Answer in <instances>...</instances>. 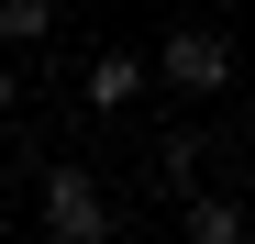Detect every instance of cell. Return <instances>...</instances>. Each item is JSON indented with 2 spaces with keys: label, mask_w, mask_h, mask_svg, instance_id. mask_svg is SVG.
Wrapping results in <instances>:
<instances>
[{
  "label": "cell",
  "mask_w": 255,
  "mask_h": 244,
  "mask_svg": "<svg viewBox=\"0 0 255 244\" xmlns=\"http://www.w3.org/2000/svg\"><path fill=\"white\" fill-rule=\"evenodd\" d=\"M45 233L56 244H111V200L78 178V167H45Z\"/></svg>",
  "instance_id": "obj_1"
},
{
  "label": "cell",
  "mask_w": 255,
  "mask_h": 244,
  "mask_svg": "<svg viewBox=\"0 0 255 244\" xmlns=\"http://www.w3.org/2000/svg\"><path fill=\"white\" fill-rule=\"evenodd\" d=\"M56 33V0H0V45H45Z\"/></svg>",
  "instance_id": "obj_5"
},
{
  "label": "cell",
  "mask_w": 255,
  "mask_h": 244,
  "mask_svg": "<svg viewBox=\"0 0 255 244\" xmlns=\"http://www.w3.org/2000/svg\"><path fill=\"white\" fill-rule=\"evenodd\" d=\"M0 111H11V56H0Z\"/></svg>",
  "instance_id": "obj_7"
},
{
  "label": "cell",
  "mask_w": 255,
  "mask_h": 244,
  "mask_svg": "<svg viewBox=\"0 0 255 244\" xmlns=\"http://www.w3.org/2000/svg\"><path fill=\"white\" fill-rule=\"evenodd\" d=\"M178 222H189V244H244V233H255V200H200V189H189Z\"/></svg>",
  "instance_id": "obj_3"
},
{
  "label": "cell",
  "mask_w": 255,
  "mask_h": 244,
  "mask_svg": "<svg viewBox=\"0 0 255 244\" xmlns=\"http://www.w3.org/2000/svg\"><path fill=\"white\" fill-rule=\"evenodd\" d=\"M155 67H166V89H200V100H211V89L233 78V45H222L211 22H178V33H166V56H155Z\"/></svg>",
  "instance_id": "obj_2"
},
{
  "label": "cell",
  "mask_w": 255,
  "mask_h": 244,
  "mask_svg": "<svg viewBox=\"0 0 255 244\" xmlns=\"http://www.w3.org/2000/svg\"><path fill=\"white\" fill-rule=\"evenodd\" d=\"M155 189H178V200L200 189V144H189V133H166V144H155Z\"/></svg>",
  "instance_id": "obj_6"
},
{
  "label": "cell",
  "mask_w": 255,
  "mask_h": 244,
  "mask_svg": "<svg viewBox=\"0 0 255 244\" xmlns=\"http://www.w3.org/2000/svg\"><path fill=\"white\" fill-rule=\"evenodd\" d=\"M144 100V56H89V111H133Z\"/></svg>",
  "instance_id": "obj_4"
},
{
  "label": "cell",
  "mask_w": 255,
  "mask_h": 244,
  "mask_svg": "<svg viewBox=\"0 0 255 244\" xmlns=\"http://www.w3.org/2000/svg\"><path fill=\"white\" fill-rule=\"evenodd\" d=\"M244 200H255V155H244Z\"/></svg>",
  "instance_id": "obj_8"
}]
</instances>
